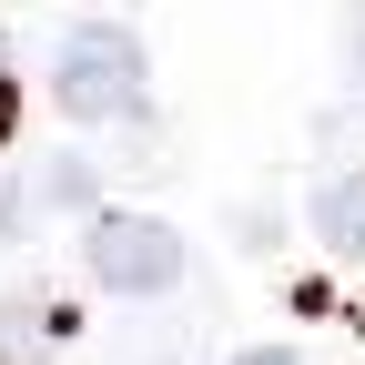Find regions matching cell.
<instances>
[{"mask_svg": "<svg viewBox=\"0 0 365 365\" xmlns=\"http://www.w3.org/2000/svg\"><path fill=\"white\" fill-rule=\"evenodd\" d=\"M51 91L71 122H132L153 102L143 91V41H132L122 21H71L61 31V61H51Z\"/></svg>", "mask_w": 365, "mask_h": 365, "instance_id": "cell-1", "label": "cell"}, {"mask_svg": "<svg viewBox=\"0 0 365 365\" xmlns=\"http://www.w3.org/2000/svg\"><path fill=\"white\" fill-rule=\"evenodd\" d=\"M81 264H91V284L102 294H173L182 284V234L173 223H153V213H102L81 234Z\"/></svg>", "mask_w": 365, "mask_h": 365, "instance_id": "cell-2", "label": "cell"}, {"mask_svg": "<svg viewBox=\"0 0 365 365\" xmlns=\"http://www.w3.org/2000/svg\"><path fill=\"white\" fill-rule=\"evenodd\" d=\"M314 234H325L345 264H365V173H345V182L314 193Z\"/></svg>", "mask_w": 365, "mask_h": 365, "instance_id": "cell-3", "label": "cell"}, {"mask_svg": "<svg viewBox=\"0 0 365 365\" xmlns=\"http://www.w3.org/2000/svg\"><path fill=\"white\" fill-rule=\"evenodd\" d=\"M11 122H21V81H11V51H0V143H11Z\"/></svg>", "mask_w": 365, "mask_h": 365, "instance_id": "cell-4", "label": "cell"}, {"mask_svg": "<svg viewBox=\"0 0 365 365\" xmlns=\"http://www.w3.org/2000/svg\"><path fill=\"white\" fill-rule=\"evenodd\" d=\"M234 365H304V355H294V345H244Z\"/></svg>", "mask_w": 365, "mask_h": 365, "instance_id": "cell-5", "label": "cell"}, {"mask_svg": "<svg viewBox=\"0 0 365 365\" xmlns=\"http://www.w3.org/2000/svg\"><path fill=\"white\" fill-rule=\"evenodd\" d=\"M21 234V182H0V244Z\"/></svg>", "mask_w": 365, "mask_h": 365, "instance_id": "cell-6", "label": "cell"}, {"mask_svg": "<svg viewBox=\"0 0 365 365\" xmlns=\"http://www.w3.org/2000/svg\"><path fill=\"white\" fill-rule=\"evenodd\" d=\"M355 71H365V31H355Z\"/></svg>", "mask_w": 365, "mask_h": 365, "instance_id": "cell-7", "label": "cell"}]
</instances>
